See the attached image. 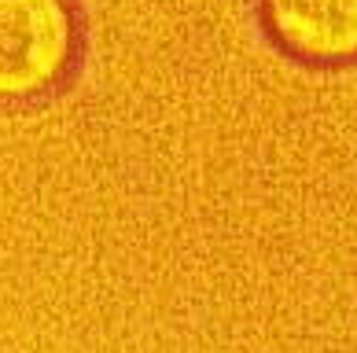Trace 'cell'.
Instances as JSON below:
<instances>
[{
	"mask_svg": "<svg viewBox=\"0 0 357 353\" xmlns=\"http://www.w3.org/2000/svg\"><path fill=\"white\" fill-rule=\"evenodd\" d=\"M77 56L67 0H0V103L52 93Z\"/></svg>",
	"mask_w": 357,
	"mask_h": 353,
	"instance_id": "1",
	"label": "cell"
},
{
	"mask_svg": "<svg viewBox=\"0 0 357 353\" xmlns=\"http://www.w3.org/2000/svg\"><path fill=\"white\" fill-rule=\"evenodd\" d=\"M261 26L302 63L357 59V0H261Z\"/></svg>",
	"mask_w": 357,
	"mask_h": 353,
	"instance_id": "2",
	"label": "cell"
}]
</instances>
